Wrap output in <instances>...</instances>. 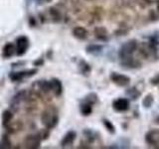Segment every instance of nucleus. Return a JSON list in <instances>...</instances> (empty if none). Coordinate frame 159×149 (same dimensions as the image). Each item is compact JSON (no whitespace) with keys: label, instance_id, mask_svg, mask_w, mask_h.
Listing matches in <instances>:
<instances>
[{"label":"nucleus","instance_id":"f257e3e1","mask_svg":"<svg viewBox=\"0 0 159 149\" xmlns=\"http://www.w3.org/2000/svg\"><path fill=\"white\" fill-rule=\"evenodd\" d=\"M58 120H59L58 114L56 111H53V109H50V108L46 109V111H44L41 114V122L43 125L48 129H51L56 126Z\"/></svg>","mask_w":159,"mask_h":149},{"label":"nucleus","instance_id":"f03ea898","mask_svg":"<svg viewBox=\"0 0 159 149\" xmlns=\"http://www.w3.org/2000/svg\"><path fill=\"white\" fill-rule=\"evenodd\" d=\"M139 55L144 58V59H152L155 58L157 55V49L155 47V45L148 42V43H141L140 46L137 47Z\"/></svg>","mask_w":159,"mask_h":149},{"label":"nucleus","instance_id":"7ed1b4c3","mask_svg":"<svg viewBox=\"0 0 159 149\" xmlns=\"http://www.w3.org/2000/svg\"><path fill=\"white\" fill-rule=\"evenodd\" d=\"M137 42L135 40H130V41H127L126 43H124L120 50H119V57L121 60L130 58L132 56V54L137 50Z\"/></svg>","mask_w":159,"mask_h":149},{"label":"nucleus","instance_id":"20e7f679","mask_svg":"<svg viewBox=\"0 0 159 149\" xmlns=\"http://www.w3.org/2000/svg\"><path fill=\"white\" fill-rule=\"evenodd\" d=\"M145 141L149 146L159 148V130L157 129L149 130L145 135Z\"/></svg>","mask_w":159,"mask_h":149},{"label":"nucleus","instance_id":"39448f33","mask_svg":"<svg viewBox=\"0 0 159 149\" xmlns=\"http://www.w3.org/2000/svg\"><path fill=\"white\" fill-rule=\"evenodd\" d=\"M41 144V137L35 134H30L24 139V145L28 149H37Z\"/></svg>","mask_w":159,"mask_h":149},{"label":"nucleus","instance_id":"423d86ee","mask_svg":"<svg viewBox=\"0 0 159 149\" xmlns=\"http://www.w3.org/2000/svg\"><path fill=\"white\" fill-rule=\"evenodd\" d=\"M29 46V40L25 36H20L16 39V53L18 56H22L26 53Z\"/></svg>","mask_w":159,"mask_h":149},{"label":"nucleus","instance_id":"0eeeda50","mask_svg":"<svg viewBox=\"0 0 159 149\" xmlns=\"http://www.w3.org/2000/svg\"><path fill=\"white\" fill-rule=\"evenodd\" d=\"M111 79L116 84H117L118 87H126L130 84V79L127 76H124V74H117V73L111 74Z\"/></svg>","mask_w":159,"mask_h":149},{"label":"nucleus","instance_id":"6e6552de","mask_svg":"<svg viewBox=\"0 0 159 149\" xmlns=\"http://www.w3.org/2000/svg\"><path fill=\"white\" fill-rule=\"evenodd\" d=\"M112 107L114 111H116L118 112H123L126 111L129 108V102L127 98H117L112 103Z\"/></svg>","mask_w":159,"mask_h":149},{"label":"nucleus","instance_id":"1a4fd4ad","mask_svg":"<svg viewBox=\"0 0 159 149\" xmlns=\"http://www.w3.org/2000/svg\"><path fill=\"white\" fill-rule=\"evenodd\" d=\"M36 73H37V70H29V71H24V72H19V73H11L9 74V78L11 79L13 82H18V81H21L25 77H31Z\"/></svg>","mask_w":159,"mask_h":149},{"label":"nucleus","instance_id":"9d476101","mask_svg":"<svg viewBox=\"0 0 159 149\" xmlns=\"http://www.w3.org/2000/svg\"><path fill=\"white\" fill-rule=\"evenodd\" d=\"M77 137V133L75 131H69L66 135L64 136V138L61 141V146L62 147H69L72 146V144L74 143L75 139Z\"/></svg>","mask_w":159,"mask_h":149},{"label":"nucleus","instance_id":"9b49d317","mask_svg":"<svg viewBox=\"0 0 159 149\" xmlns=\"http://www.w3.org/2000/svg\"><path fill=\"white\" fill-rule=\"evenodd\" d=\"M93 34H94V36H96V38L98 40H101V41H107L108 39V32L104 27H102V26L96 27L93 30Z\"/></svg>","mask_w":159,"mask_h":149},{"label":"nucleus","instance_id":"f8f14e48","mask_svg":"<svg viewBox=\"0 0 159 149\" xmlns=\"http://www.w3.org/2000/svg\"><path fill=\"white\" fill-rule=\"evenodd\" d=\"M73 35L75 38H77L79 40H86L88 38V30L84 27L81 26H78V27H75L73 29Z\"/></svg>","mask_w":159,"mask_h":149},{"label":"nucleus","instance_id":"ddd939ff","mask_svg":"<svg viewBox=\"0 0 159 149\" xmlns=\"http://www.w3.org/2000/svg\"><path fill=\"white\" fill-rule=\"evenodd\" d=\"M15 53H16V48H15V45L13 43H7L4 45L2 50V56L4 58L8 59L10 57H12Z\"/></svg>","mask_w":159,"mask_h":149},{"label":"nucleus","instance_id":"4468645a","mask_svg":"<svg viewBox=\"0 0 159 149\" xmlns=\"http://www.w3.org/2000/svg\"><path fill=\"white\" fill-rule=\"evenodd\" d=\"M51 92L54 93L56 97H60L63 93V86L62 83L57 79H54L51 81Z\"/></svg>","mask_w":159,"mask_h":149},{"label":"nucleus","instance_id":"2eb2a0df","mask_svg":"<svg viewBox=\"0 0 159 149\" xmlns=\"http://www.w3.org/2000/svg\"><path fill=\"white\" fill-rule=\"evenodd\" d=\"M49 14L51 17L52 21L55 23H59L62 21V13L60 12V10L56 7H51L49 9Z\"/></svg>","mask_w":159,"mask_h":149},{"label":"nucleus","instance_id":"dca6fc26","mask_svg":"<svg viewBox=\"0 0 159 149\" xmlns=\"http://www.w3.org/2000/svg\"><path fill=\"white\" fill-rule=\"evenodd\" d=\"M13 119V113L10 111H4V112L2 113V124L3 126L7 127L8 124L11 123Z\"/></svg>","mask_w":159,"mask_h":149},{"label":"nucleus","instance_id":"f3484780","mask_svg":"<svg viewBox=\"0 0 159 149\" xmlns=\"http://www.w3.org/2000/svg\"><path fill=\"white\" fill-rule=\"evenodd\" d=\"M102 46L101 45H98V44H91L89 45L87 47V52L89 54H93V55H98L102 51Z\"/></svg>","mask_w":159,"mask_h":149},{"label":"nucleus","instance_id":"a211bd4d","mask_svg":"<svg viewBox=\"0 0 159 149\" xmlns=\"http://www.w3.org/2000/svg\"><path fill=\"white\" fill-rule=\"evenodd\" d=\"M39 84V88L40 89L45 93H47L49 92H51V82H48V81H40L38 83Z\"/></svg>","mask_w":159,"mask_h":149},{"label":"nucleus","instance_id":"6ab92c4d","mask_svg":"<svg viewBox=\"0 0 159 149\" xmlns=\"http://www.w3.org/2000/svg\"><path fill=\"white\" fill-rule=\"evenodd\" d=\"M93 111V107H92V104L89 103V102H84L83 104H81V112L83 115H89L92 113Z\"/></svg>","mask_w":159,"mask_h":149},{"label":"nucleus","instance_id":"aec40b11","mask_svg":"<svg viewBox=\"0 0 159 149\" xmlns=\"http://www.w3.org/2000/svg\"><path fill=\"white\" fill-rule=\"evenodd\" d=\"M0 148L3 149H8L11 148V141L7 135H3V137L1 138V141H0Z\"/></svg>","mask_w":159,"mask_h":149},{"label":"nucleus","instance_id":"412c9836","mask_svg":"<svg viewBox=\"0 0 159 149\" xmlns=\"http://www.w3.org/2000/svg\"><path fill=\"white\" fill-rule=\"evenodd\" d=\"M153 102H154L153 97L151 96V94H147V96L143 98L142 106L145 108H149V107H151V106L153 104Z\"/></svg>","mask_w":159,"mask_h":149},{"label":"nucleus","instance_id":"4be33fe9","mask_svg":"<svg viewBox=\"0 0 159 149\" xmlns=\"http://www.w3.org/2000/svg\"><path fill=\"white\" fill-rule=\"evenodd\" d=\"M80 68H81V72L84 74H88L91 72V67H89L84 61H81V63H80Z\"/></svg>","mask_w":159,"mask_h":149},{"label":"nucleus","instance_id":"5701e85b","mask_svg":"<svg viewBox=\"0 0 159 149\" xmlns=\"http://www.w3.org/2000/svg\"><path fill=\"white\" fill-rule=\"evenodd\" d=\"M103 124H104V126H106V128L111 133H114V132H116V130H114L116 128H114L113 124L111 121H109V120H107V119H104V120H103Z\"/></svg>","mask_w":159,"mask_h":149},{"label":"nucleus","instance_id":"b1692460","mask_svg":"<svg viewBox=\"0 0 159 149\" xmlns=\"http://www.w3.org/2000/svg\"><path fill=\"white\" fill-rule=\"evenodd\" d=\"M127 94H128V96H130L131 98L136 99V98L139 97V94H140V93L137 92L135 88H130V89H129V91L127 92Z\"/></svg>","mask_w":159,"mask_h":149},{"label":"nucleus","instance_id":"393cba45","mask_svg":"<svg viewBox=\"0 0 159 149\" xmlns=\"http://www.w3.org/2000/svg\"><path fill=\"white\" fill-rule=\"evenodd\" d=\"M86 102H89V103H91V104H93L94 102H97V94L91 93V94H89V96H88V97H87Z\"/></svg>","mask_w":159,"mask_h":149},{"label":"nucleus","instance_id":"a878e982","mask_svg":"<svg viewBox=\"0 0 159 149\" xmlns=\"http://www.w3.org/2000/svg\"><path fill=\"white\" fill-rule=\"evenodd\" d=\"M39 1H41L42 3H48L50 1H52V0H39Z\"/></svg>","mask_w":159,"mask_h":149},{"label":"nucleus","instance_id":"bb28decb","mask_svg":"<svg viewBox=\"0 0 159 149\" xmlns=\"http://www.w3.org/2000/svg\"><path fill=\"white\" fill-rule=\"evenodd\" d=\"M87 1H96V0H87Z\"/></svg>","mask_w":159,"mask_h":149}]
</instances>
